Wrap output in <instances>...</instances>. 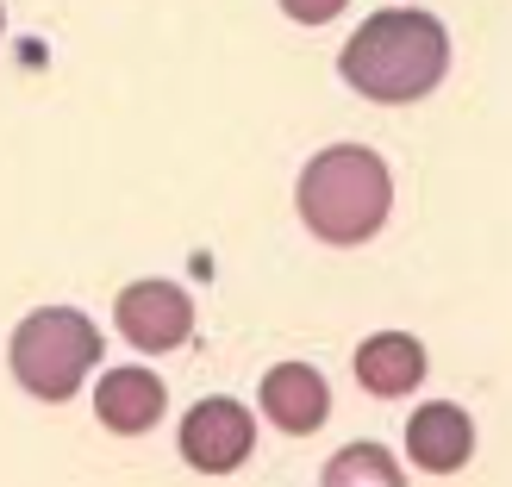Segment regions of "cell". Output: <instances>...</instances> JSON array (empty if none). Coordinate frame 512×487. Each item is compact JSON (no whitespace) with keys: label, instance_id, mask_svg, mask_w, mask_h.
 I'll return each instance as SVG.
<instances>
[{"label":"cell","instance_id":"6da1fadb","mask_svg":"<svg viewBox=\"0 0 512 487\" xmlns=\"http://www.w3.org/2000/svg\"><path fill=\"white\" fill-rule=\"evenodd\" d=\"M344 82L356 94L381 100V107H400V100H419L444 82L450 69V38L444 19L431 13H375L363 32L344 44Z\"/></svg>","mask_w":512,"mask_h":487},{"label":"cell","instance_id":"7a4b0ae2","mask_svg":"<svg viewBox=\"0 0 512 487\" xmlns=\"http://www.w3.org/2000/svg\"><path fill=\"white\" fill-rule=\"evenodd\" d=\"M394 207V175L363 144H331L300 175V219L325 244H363Z\"/></svg>","mask_w":512,"mask_h":487},{"label":"cell","instance_id":"3957f363","mask_svg":"<svg viewBox=\"0 0 512 487\" xmlns=\"http://www.w3.org/2000/svg\"><path fill=\"white\" fill-rule=\"evenodd\" d=\"M94 363H100V331L88 313L44 306V313H32L13 331V375L38 400H69L88 381Z\"/></svg>","mask_w":512,"mask_h":487},{"label":"cell","instance_id":"277c9868","mask_svg":"<svg viewBox=\"0 0 512 487\" xmlns=\"http://www.w3.org/2000/svg\"><path fill=\"white\" fill-rule=\"evenodd\" d=\"M113 313H119L125 344L144 350V356H163L175 344H188V331H194V300L175 288V281H132Z\"/></svg>","mask_w":512,"mask_h":487},{"label":"cell","instance_id":"5b68a950","mask_svg":"<svg viewBox=\"0 0 512 487\" xmlns=\"http://www.w3.org/2000/svg\"><path fill=\"white\" fill-rule=\"evenodd\" d=\"M250 444H256V425H250V413L238 400H200L194 413L182 419V456L200 469V475H232L244 456H250Z\"/></svg>","mask_w":512,"mask_h":487},{"label":"cell","instance_id":"8992f818","mask_svg":"<svg viewBox=\"0 0 512 487\" xmlns=\"http://www.w3.org/2000/svg\"><path fill=\"white\" fill-rule=\"evenodd\" d=\"M469 450H475V425L463 406H450V400H431L413 413V425H406V456L425 469V475H456L469 463Z\"/></svg>","mask_w":512,"mask_h":487},{"label":"cell","instance_id":"52a82bcc","mask_svg":"<svg viewBox=\"0 0 512 487\" xmlns=\"http://www.w3.org/2000/svg\"><path fill=\"white\" fill-rule=\"evenodd\" d=\"M163 381L150 369H107L94 388V413L107 431H119V438H138V431H150L163 419Z\"/></svg>","mask_w":512,"mask_h":487},{"label":"cell","instance_id":"ba28073f","mask_svg":"<svg viewBox=\"0 0 512 487\" xmlns=\"http://www.w3.org/2000/svg\"><path fill=\"white\" fill-rule=\"evenodd\" d=\"M263 413H269L281 431H294V438L319 431L325 413H331L325 375L306 369V363H281V369H269V375H263Z\"/></svg>","mask_w":512,"mask_h":487},{"label":"cell","instance_id":"9c48e42d","mask_svg":"<svg viewBox=\"0 0 512 487\" xmlns=\"http://www.w3.org/2000/svg\"><path fill=\"white\" fill-rule=\"evenodd\" d=\"M356 381H363L369 394L394 400V394H413L425 381V344L406 338V331H381L356 350Z\"/></svg>","mask_w":512,"mask_h":487},{"label":"cell","instance_id":"30bf717a","mask_svg":"<svg viewBox=\"0 0 512 487\" xmlns=\"http://www.w3.org/2000/svg\"><path fill=\"white\" fill-rule=\"evenodd\" d=\"M350 481H381V487H400V469L381 444H350L325 463V487H350Z\"/></svg>","mask_w":512,"mask_h":487},{"label":"cell","instance_id":"8fae6325","mask_svg":"<svg viewBox=\"0 0 512 487\" xmlns=\"http://www.w3.org/2000/svg\"><path fill=\"white\" fill-rule=\"evenodd\" d=\"M281 7H288L300 25H325L331 13H344V0H281Z\"/></svg>","mask_w":512,"mask_h":487},{"label":"cell","instance_id":"7c38bea8","mask_svg":"<svg viewBox=\"0 0 512 487\" xmlns=\"http://www.w3.org/2000/svg\"><path fill=\"white\" fill-rule=\"evenodd\" d=\"M0 25H7V19H0Z\"/></svg>","mask_w":512,"mask_h":487}]
</instances>
